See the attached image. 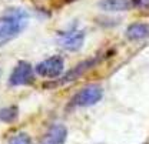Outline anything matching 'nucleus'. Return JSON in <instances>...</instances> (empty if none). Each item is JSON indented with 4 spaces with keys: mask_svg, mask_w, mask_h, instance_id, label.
I'll use <instances>...</instances> for the list:
<instances>
[{
    "mask_svg": "<svg viewBox=\"0 0 149 144\" xmlns=\"http://www.w3.org/2000/svg\"><path fill=\"white\" fill-rule=\"evenodd\" d=\"M29 23V13L20 7H12L4 12L0 24V46L19 36Z\"/></svg>",
    "mask_w": 149,
    "mask_h": 144,
    "instance_id": "obj_1",
    "label": "nucleus"
},
{
    "mask_svg": "<svg viewBox=\"0 0 149 144\" xmlns=\"http://www.w3.org/2000/svg\"><path fill=\"white\" fill-rule=\"evenodd\" d=\"M103 97V90L99 84H89L79 90L72 100L69 101L68 107L69 108H80V107H89L96 103H99Z\"/></svg>",
    "mask_w": 149,
    "mask_h": 144,
    "instance_id": "obj_2",
    "label": "nucleus"
},
{
    "mask_svg": "<svg viewBox=\"0 0 149 144\" xmlns=\"http://www.w3.org/2000/svg\"><path fill=\"white\" fill-rule=\"evenodd\" d=\"M99 60H100L99 57H92V59H88V60L79 63L77 66H74L72 70H69L68 73L62 74L60 77H57V80L52 81V83H49V84H46L45 87H47V89H53V87H59V86H65V84H68V83H72V81H74V80L80 79L82 76H85L89 70H92L93 67L99 63Z\"/></svg>",
    "mask_w": 149,
    "mask_h": 144,
    "instance_id": "obj_3",
    "label": "nucleus"
},
{
    "mask_svg": "<svg viewBox=\"0 0 149 144\" xmlns=\"http://www.w3.org/2000/svg\"><path fill=\"white\" fill-rule=\"evenodd\" d=\"M35 79V72L30 63L27 61H19L15 66V69L10 73L9 77V86H29L33 83Z\"/></svg>",
    "mask_w": 149,
    "mask_h": 144,
    "instance_id": "obj_4",
    "label": "nucleus"
},
{
    "mask_svg": "<svg viewBox=\"0 0 149 144\" xmlns=\"http://www.w3.org/2000/svg\"><path fill=\"white\" fill-rule=\"evenodd\" d=\"M65 61L62 56H52L43 61H40L36 66L35 72L42 77H49V79H57L63 74Z\"/></svg>",
    "mask_w": 149,
    "mask_h": 144,
    "instance_id": "obj_5",
    "label": "nucleus"
},
{
    "mask_svg": "<svg viewBox=\"0 0 149 144\" xmlns=\"http://www.w3.org/2000/svg\"><path fill=\"white\" fill-rule=\"evenodd\" d=\"M141 3L142 0H100L97 6L105 12H128L139 7Z\"/></svg>",
    "mask_w": 149,
    "mask_h": 144,
    "instance_id": "obj_6",
    "label": "nucleus"
},
{
    "mask_svg": "<svg viewBox=\"0 0 149 144\" xmlns=\"http://www.w3.org/2000/svg\"><path fill=\"white\" fill-rule=\"evenodd\" d=\"M85 43V33L80 30H72L66 32L60 36V44L69 50V52H77Z\"/></svg>",
    "mask_w": 149,
    "mask_h": 144,
    "instance_id": "obj_7",
    "label": "nucleus"
},
{
    "mask_svg": "<svg viewBox=\"0 0 149 144\" xmlns=\"http://www.w3.org/2000/svg\"><path fill=\"white\" fill-rule=\"evenodd\" d=\"M68 137V128L63 124H53L50 127L39 144H65Z\"/></svg>",
    "mask_w": 149,
    "mask_h": 144,
    "instance_id": "obj_8",
    "label": "nucleus"
},
{
    "mask_svg": "<svg viewBox=\"0 0 149 144\" xmlns=\"http://www.w3.org/2000/svg\"><path fill=\"white\" fill-rule=\"evenodd\" d=\"M125 34L132 41L143 40L148 36V26H146V23H132L130 26H128Z\"/></svg>",
    "mask_w": 149,
    "mask_h": 144,
    "instance_id": "obj_9",
    "label": "nucleus"
},
{
    "mask_svg": "<svg viewBox=\"0 0 149 144\" xmlns=\"http://www.w3.org/2000/svg\"><path fill=\"white\" fill-rule=\"evenodd\" d=\"M19 117V107L17 106H9L0 110V121L3 123H13Z\"/></svg>",
    "mask_w": 149,
    "mask_h": 144,
    "instance_id": "obj_10",
    "label": "nucleus"
},
{
    "mask_svg": "<svg viewBox=\"0 0 149 144\" xmlns=\"http://www.w3.org/2000/svg\"><path fill=\"white\" fill-rule=\"evenodd\" d=\"M9 144H30V137L26 133H19L10 140Z\"/></svg>",
    "mask_w": 149,
    "mask_h": 144,
    "instance_id": "obj_11",
    "label": "nucleus"
},
{
    "mask_svg": "<svg viewBox=\"0 0 149 144\" xmlns=\"http://www.w3.org/2000/svg\"><path fill=\"white\" fill-rule=\"evenodd\" d=\"M143 144H146V143H143Z\"/></svg>",
    "mask_w": 149,
    "mask_h": 144,
    "instance_id": "obj_12",
    "label": "nucleus"
}]
</instances>
